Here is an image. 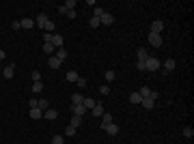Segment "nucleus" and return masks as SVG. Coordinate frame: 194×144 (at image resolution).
I'll use <instances>...</instances> for the list:
<instances>
[{
  "instance_id": "29",
  "label": "nucleus",
  "mask_w": 194,
  "mask_h": 144,
  "mask_svg": "<svg viewBox=\"0 0 194 144\" xmlns=\"http://www.w3.org/2000/svg\"><path fill=\"white\" fill-rule=\"evenodd\" d=\"M43 91V82H33V93H41Z\"/></svg>"
},
{
  "instance_id": "17",
  "label": "nucleus",
  "mask_w": 194,
  "mask_h": 144,
  "mask_svg": "<svg viewBox=\"0 0 194 144\" xmlns=\"http://www.w3.org/2000/svg\"><path fill=\"white\" fill-rule=\"evenodd\" d=\"M65 78H67V82H78V78H80V75H78V71H67V75H65Z\"/></svg>"
},
{
  "instance_id": "14",
  "label": "nucleus",
  "mask_w": 194,
  "mask_h": 144,
  "mask_svg": "<svg viewBox=\"0 0 194 144\" xmlns=\"http://www.w3.org/2000/svg\"><path fill=\"white\" fill-rule=\"evenodd\" d=\"M63 41H65V39H63L60 35H52V45H54L56 49H58V48H63Z\"/></svg>"
},
{
  "instance_id": "7",
  "label": "nucleus",
  "mask_w": 194,
  "mask_h": 144,
  "mask_svg": "<svg viewBox=\"0 0 194 144\" xmlns=\"http://www.w3.org/2000/svg\"><path fill=\"white\" fill-rule=\"evenodd\" d=\"M162 67H164V71H173V69L177 67V62H175V58H166V60L162 62Z\"/></svg>"
},
{
  "instance_id": "4",
  "label": "nucleus",
  "mask_w": 194,
  "mask_h": 144,
  "mask_svg": "<svg viewBox=\"0 0 194 144\" xmlns=\"http://www.w3.org/2000/svg\"><path fill=\"white\" fill-rule=\"evenodd\" d=\"M162 30H164V22L155 19V22L151 24V32H153V35H162Z\"/></svg>"
},
{
  "instance_id": "36",
  "label": "nucleus",
  "mask_w": 194,
  "mask_h": 144,
  "mask_svg": "<svg viewBox=\"0 0 194 144\" xmlns=\"http://www.w3.org/2000/svg\"><path fill=\"white\" fill-rule=\"evenodd\" d=\"M101 13H104L101 6H95V9H93V17H101Z\"/></svg>"
},
{
  "instance_id": "5",
  "label": "nucleus",
  "mask_w": 194,
  "mask_h": 144,
  "mask_svg": "<svg viewBox=\"0 0 194 144\" xmlns=\"http://www.w3.org/2000/svg\"><path fill=\"white\" fill-rule=\"evenodd\" d=\"M69 110H71V112H73L76 116H84V112H86V108H84V103H78V105H71Z\"/></svg>"
},
{
  "instance_id": "2",
  "label": "nucleus",
  "mask_w": 194,
  "mask_h": 144,
  "mask_svg": "<svg viewBox=\"0 0 194 144\" xmlns=\"http://www.w3.org/2000/svg\"><path fill=\"white\" fill-rule=\"evenodd\" d=\"M162 35H153V32H149V45H153V48H162Z\"/></svg>"
},
{
  "instance_id": "35",
  "label": "nucleus",
  "mask_w": 194,
  "mask_h": 144,
  "mask_svg": "<svg viewBox=\"0 0 194 144\" xmlns=\"http://www.w3.org/2000/svg\"><path fill=\"white\" fill-rule=\"evenodd\" d=\"M65 136H69V138H71V136H76V127H71V125H69V127L65 129Z\"/></svg>"
},
{
  "instance_id": "9",
  "label": "nucleus",
  "mask_w": 194,
  "mask_h": 144,
  "mask_svg": "<svg viewBox=\"0 0 194 144\" xmlns=\"http://www.w3.org/2000/svg\"><path fill=\"white\" fill-rule=\"evenodd\" d=\"M46 22H48V15H46V13H39V15L35 17V26H41V28H43Z\"/></svg>"
},
{
  "instance_id": "34",
  "label": "nucleus",
  "mask_w": 194,
  "mask_h": 144,
  "mask_svg": "<svg viewBox=\"0 0 194 144\" xmlns=\"http://www.w3.org/2000/svg\"><path fill=\"white\" fill-rule=\"evenodd\" d=\"M76 4H78L76 0H67V2H65V6H67V11H73V6H76Z\"/></svg>"
},
{
  "instance_id": "24",
  "label": "nucleus",
  "mask_w": 194,
  "mask_h": 144,
  "mask_svg": "<svg viewBox=\"0 0 194 144\" xmlns=\"http://www.w3.org/2000/svg\"><path fill=\"white\" fill-rule=\"evenodd\" d=\"M37 108H39V110H48L50 108L48 99H37Z\"/></svg>"
},
{
  "instance_id": "10",
  "label": "nucleus",
  "mask_w": 194,
  "mask_h": 144,
  "mask_svg": "<svg viewBox=\"0 0 194 144\" xmlns=\"http://www.w3.org/2000/svg\"><path fill=\"white\" fill-rule=\"evenodd\" d=\"M20 26H22V28H26V30H30V28H35V19H30V17H24V19L20 22Z\"/></svg>"
},
{
  "instance_id": "13",
  "label": "nucleus",
  "mask_w": 194,
  "mask_h": 144,
  "mask_svg": "<svg viewBox=\"0 0 194 144\" xmlns=\"http://www.w3.org/2000/svg\"><path fill=\"white\" fill-rule=\"evenodd\" d=\"M56 116H58V112H56V110H52V108L43 110V118H48V121H54Z\"/></svg>"
},
{
  "instance_id": "3",
  "label": "nucleus",
  "mask_w": 194,
  "mask_h": 144,
  "mask_svg": "<svg viewBox=\"0 0 194 144\" xmlns=\"http://www.w3.org/2000/svg\"><path fill=\"white\" fill-rule=\"evenodd\" d=\"M99 24H104V26H110V24H114V15L112 13H101V17H99Z\"/></svg>"
},
{
  "instance_id": "1",
  "label": "nucleus",
  "mask_w": 194,
  "mask_h": 144,
  "mask_svg": "<svg viewBox=\"0 0 194 144\" xmlns=\"http://www.w3.org/2000/svg\"><path fill=\"white\" fill-rule=\"evenodd\" d=\"M145 67H147V71H151V73H155V71H160V67H162V62L157 60V58H147L145 60Z\"/></svg>"
},
{
  "instance_id": "39",
  "label": "nucleus",
  "mask_w": 194,
  "mask_h": 144,
  "mask_svg": "<svg viewBox=\"0 0 194 144\" xmlns=\"http://www.w3.org/2000/svg\"><path fill=\"white\" fill-rule=\"evenodd\" d=\"M33 82H41V73L39 71H33Z\"/></svg>"
},
{
  "instance_id": "31",
  "label": "nucleus",
  "mask_w": 194,
  "mask_h": 144,
  "mask_svg": "<svg viewBox=\"0 0 194 144\" xmlns=\"http://www.w3.org/2000/svg\"><path fill=\"white\" fill-rule=\"evenodd\" d=\"M181 133H183L186 138H192V136H194V129H192V127H183V131H181Z\"/></svg>"
},
{
  "instance_id": "12",
  "label": "nucleus",
  "mask_w": 194,
  "mask_h": 144,
  "mask_svg": "<svg viewBox=\"0 0 194 144\" xmlns=\"http://www.w3.org/2000/svg\"><path fill=\"white\" fill-rule=\"evenodd\" d=\"M60 65H63V60H60V58H56V56H52V58L48 60V67H50V69H58Z\"/></svg>"
},
{
  "instance_id": "15",
  "label": "nucleus",
  "mask_w": 194,
  "mask_h": 144,
  "mask_svg": "<svg viewBox=\"0 0 194 144\" xmlns=\"http://www.w3.org/2000/svg\"><path fill=\"white\" fill-rule=\"evenodd\" d=\"M84 101V95H80V93H73L71 95V105H78V103H82Z\"/></svg>"
},
{
  "instance_id": "26",
  "label": "nucleus",
  "mask_w": 194,
  "mask_h": 144,
  "mask_svg": "<svg viewBox=\"0 0 194 144\" xmlns=\"http://www.w3.org/2000/svg\"><path fill=\"white\" fill-rule=\"evenodd\" d=\"M138 95L143 97V99H149V97H151V88H147V86H143V88L138 91Z\"/></svg>"
},
{
  "instance_id": "32",
  "label": "nucleus",
  "mask_w": 194,
  "mask_h": 144,
  "mask_svg": "<svg viewBox=\"0 0 194 144\" xmlns=\"http://www.w3.org/2000/svg\"><path fill=\"white\" fill-rule=\"evenodd\" d=\"M89 26H91V28H97V26H101V24H99V17H91V19H89Z\"/></svg>"
},
{
  "instance_id": "41",
  "label": "nucleus",
  "mask_w": 194,
  "mask_h": 144,
  "mask_svg": "<svg viewBox=\"0 0 194 144\" xmlns=\"http://www.w3.org/2000/svg\"><path fill=\"white\" fill-rule=\"evenodd\" d=\"M43 41H46V43H52V35H50V32H43Z\"/></svg>"
},
{
  "instance_id": "11",
  "label": "nucleus",
  "mask_w": 194,
  "mask_h": 144,
  "mask_svg": "<svg viewBox=\"0 0 194 144\" xmlns=\"http://www.w3.org/2000/svg\"><path fill=\"white\" fill-rule=\"evenodd\" d=\"M30 118H33V121L43 118V110H39V108H30Z\"/></svg>"
},
{
  "instance_id": "43",
  "label": "nucleus",
  "mask_w": 194,
  "mask_h": 144,
  "mask_svg": "<svg viewBox=\"0 0 194 144\" xmlns=\"http://www.w3.org/2000/svg\"><path fill=\"white\" fill-rule=\"evenodd\" d=\"M67 17L69 19H76V11H67Z\"/></svg>"
},
{
  "instance_id": "42",
  "label": "nucleus",
  "mask_w": 194,
  "mask_h": 144,
  "mask_svg": "<svg viewBox=\"0 0 194 144\" xmlns=\"http://www.w3.org/2000/svg\"><path fill=\"white\" fill-rule=\"evenodd\" d=\"M58 13H60V15H67V6H65V4H63V6H58Z\"/></svg>"
},
{
  "instance_id": "16",
  "label": "nucleus",
  "mask_w": 194,
  "mask_h": 144,
  "mask_svg": "<svg viewBox=\"0 0 194 144\" xmlns=\"http://www.w3.org/2000/svg\"><path fill=\"white\" fill-rule=\"evenodd\" d=\"M82 103H84V108H86V110H93V108H95V99H91V97H84V101H82Z\"/></svg>"
},
{
  "instance_id": "6",
  "label": "nucleus",
  "mask_w": 194,
  "mask_h": 144,
  "mask_svg": "<svg viewBox=\"0 0 194 144\" xmlns=\"http://www.w3.org/2000/svg\"><path fill=\"white\" fill-rule=\"evenodd\" d=\"M101 129H104V131H106L108 136H117V133H119V127H117L114 123H110V125H104Z\"/></svg>"
},
{
  "instance_id": "19",
  "label": "nucleus",
  "mask_w": 194,
  "mask_h": 144,
  "mask_svg": "<svg viewBox=\"0 0 194 144\" xmlns=\"http://www.w3.org/2000/svg\"><path fill=\"white\" fill-rule=\"evenodd\" d=\"M140 105H143V108H147V110H153L155 101H153V99H143V101H140Z\"/></svg>"
},
{
  "instance_id": "28",
  "label": "nucleus",
  "mask_w": 194,
  "mask_h": 144,
  "mask_svg": "<svg viewBox=\"0 0 194 144\" xmlns=\"http://www.w3.org/2000/svg\"><path fill=\"white\" fill-rule=\"evenodd\" d=\"M54 26H56V24H54V22H46V26H43V32H50V35H52V30H54Z\"/></svg>"
},
{
  "instance_id": "27",
  "label": "nucleus",
  "mask_w": 194,
  "mask_h": 144,
  "mask_svg": "<svg viewBox=\"0 0 194 144\" xmlns=\"http://www.w3.org/2000/svg\"><path fill=\"white\" fill-rule=\"evenodd\" d=\"M140 101H143V97L138 95V93H132V95H130V103H138V105H140Z\"/></svg>"
},
{
  "instance_id": "33",
  "label": "nucleus",
  "mask_w": 194,
  "mask_h": 144,
  "mask_svg": "<svg viewBox=\"0 0 194 144\" xmlns=\"http://www.w3.org/2000/svg\"><path fill=\"white\" fill-rule=\"evenodd\" d=\"M52 144H65V138H63V136H54V138H52Z\"/></svg>"
},
{
  "instance_id": "40",
  "label": "nucleus",
  "mask_w": 194,
  "mask_h": 144,
  "mask_svg": "<svg viewBox=\"0 0 194 144\" xmlns=\"http://www.w3.org/2000/svg\"><path fill=\"white\" fill-rule=\"evenodd\" d=\"M136 67H138V71H147V67H145V62H143V60H138V62H136Z\"/></svg>"
},
{
  "instance_id": "8",
  "label": "nucleus",
  "mask_w": 194,
  "mask_h": 144,
  "mask_svg": "<svg viewBox=\"0 0 194 144\" xmlns=\"http://www.w3.org/2000/svg\"><path fill=\"white\" fill-rule=\"evenodd\" d=\"M13 73H15V65H7V67H4V71H2L4 80H11V78H13Z\"/></svg>"
},
{
  "instance_id": "21",
  "label": "nucleus",
  "mask_w": 194,
  "mask_h": 144,
  "mask_svg": "<svg viewBox=\"0 0 194 144\" xmlns=\"http://www.w3.org/2000/svg\"><path fill=\"white\" fill-rule=\"evenodd\" d=\"M104 78H106V82H114V78H117V73H114L112 69H108V71L104 73Z\"/></svg>"
},
{
  "instance_id": "37",
  "label": "nucleus",
  "mask_w": 194,
  "mask_h": 144,
  "mask_svg": "<svg viewBox=\"0 0 194 144\" xmlns=\"http://www.w3.org/2000/svg\"><path fill=\"white\" fill-rule=\"evenodd\" d=\"M76 84H78V88H86V80H84V78H78Z\"/></svg>"
},
{
  "instance_id": "20",
  "label": "nucleus",
  "mask_w": 194,
  "mask_h": 144,
  "mask_svg": "<svg viewBox=\"0 0 194 144\" xmlns=\"http://www.w3.org/2000/svg\"><path fill=\"white\" fill-rule=\"evenodd\" d=\"M91 112H93V116H101V114H104V105H101V103H95V108H93Z\"/></svg>"
},
{
  "instance_id": "25",
  "label": "nucleus",
  "mask_w": 194,
  "mask_h": 144,
  "mask_svg": "<svg viewBox=\"0 0 194 144\" xmlns=\"http://www.w3.org/2000/svg\"><path fill=\"white\" fill-rule=\"evenodd\" d=\"M54 56H56V58H60V60H65V58H67V49H65V48H58Z\"/></svg>"
},
{
  "instance_id": "45",
  "label": "nucleus",
  "mask_w": 194,
  "mask_h": 144,
  "mask_svg": "<svg viewBox=\"0 0 194 144\" xmlns=\"http://www.w3.org/2000/svg\"><path fill=\"white\" fill-rule=\"evenodd\" d=\"M4 56H7V54H4V49H0V60H2Z\"/></svg>"
},
{
  "instance_id": "23",
  "label": "nucleus",
  "mask_w": 194,
  "mask_h": 144,
  "mask_svg": "<svg viewBox=\"0 0 194 144\" xmlns=\"http://www.w3.org/2000/svg\"><path fill=\"white\" fill-rule=\"evenodd\" d=\"M69 125H71V127H80V125H82V116H76V114H73Z\"/></svg>"
},
{
  "instance_id": "18",
  "label": "nucleus",
  "mask_w": 194,
  "mask_h": 144,
  "mask_svg": "<svg viewBox=\"0 0 194 144\" xmlns=\"http://www.w3.org/2000/svg\"><path fill=\"white\" fill-rule=\"evenodd\" d=\"M136 56H138V60H143V62H145L147 58H149V54H147V49H145V48H138Z\"/></svg>"
},
{
  "instance_id": "22",
  "label": "nucleus",
  "mask_w": 194,
  "mask_h": 144,
  "mask_svg": "<svg viewBox=\"0 0 194 144\" xmlns=\"http://www.w3.org/2000/svg\"><path fill=\"white\" fill-rule=\"evenodd\" d=\"M101 116H104V121H101V127H104V125H110V123H112V114H110V112H104Z\"/></svg>"
},
{
  "instance_id": "44",
  "label": "nucleus",
  "mask_w": 194,
  "mask_h": 144,
  "mask_svg": "<svg viewBox=\"0 0 194 144\" xmlns=\"http://www.w3.org/2000/svg\"><path fill=\"white\" fill-rule=\"evenodd\" d=\"M11 28H13V30H20L22 26H20V22H13V24H11Z\"/></svg>"
},
{
  "instance_id": "38",
  "label": "nucleus",
  "mask_w": 194,
  "mask_h": 144,
  "mask_svg": "<svg viewBox=\"0 0 194 144\" xmlns=\"http://www.w3.org/2000/svg\"><path fill=\"white\" fill-rule=\"evenodd\" d=\"M99 93H101V95H108V93H110V86H108V84L99 86Z\"/></svg>"
},
{
  "instance_id": "30",
  "label": "nucleus",
  "mask_w": 194,
  "mask_h": 144,
  "mask_svg": "<svg viewBox=\"0 0 194 144\" xmlns=\"http://www.w3.org/2000/svg\"><path fill=\"white\" fill-rule=\"evenodd\" d=\"M54 45H52V43H43V52H46V54H52V56H54Z\"/></svg>"
}]
</instances>
